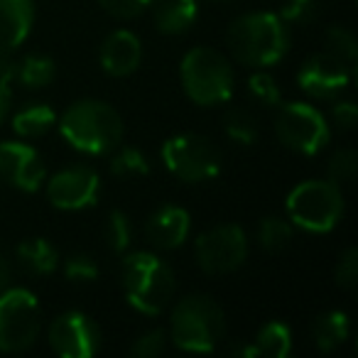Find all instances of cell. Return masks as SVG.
Returning a JSON list of instances; mask_svg holds the SVG:
<instances>
[{
  "label": "cell",
  "instance_id": "6da1fadb",
  "mask_svg": "<svg viewBox=\"0 0 358 358\" xmlns=\"http://www.w3.org/2000/svg\"><path fill=\"white\" fill-rule=\"evenodd\" d=\"M229 50L241 64L268 69L289 50V30L278 13H245L226 32Z\"/></svg>",
  "mask_w": 358,
  "mask_h": 358
},
{
  "label": "cell",
  "instance_id": "7a4b0ae2",
  "mask_svg": "<svg viewBox=\"0 0 358 358\" xmlns=\"http://www.w3.org/2000/svg\"><path fill=\"white\" fill-rule=\"evenodd\" d=\"M59 133L74 150L84 155H108L123 140V118L113 106L96 99L71 103L62 118H57Z\"/></svg>",
  "mask_w": 358,
  "mask_h": 358
},
{
  "label": "cell",
  "instance_id": "3957f363",
  "mask_svg": "<svg viewBox=\"0 0 358 358\" xmlns=\"http://www.w3.org/2000/svg\"><path fill=\"white\" fill-rule=\"evenodd\" d=\"M224 331V309L206 294H189L174 304L167 338L187 353H211L221 343Z\"/></svg>",
  "mask_w": 358,
  "mask_h": 358
},
{
  "label": "cell",
  "instance_id": "277c9868",
  "mask_svg": "<svg viewBox=\"0 0 358 358\" xmlns=\"http://www.w3.org/2000/svg\"><path fill=\"white\" fill-rule=\"evenodd\" d=\"M123 289L130 307L140 314L157 317L174 297V273L159 255L138 250L123 260Z\"/></svg>",
  "mask_w": 358,
  "mask_h": 358
},
{
  "label": "cell",
  "instance_id": "5b68a950",
  "mask_svg": "<svg viewBox=\"0 0 358 358\" xmlns=\"http://www.w3.org/2000/svg\"><path fill=\"white\" fill-rule=\"evenodd\" d=\"M182 86L196 106H219L231 101L236 76L231 62L214 47H194L179 64Z\"/></svg>",
  "mask_w": 358,
  "mask_h": 358
},
{
  "label": "cell",
  "instance_id": "8992f818",
  "mask_svg": "<svg viewBox=\"0 0 358 358\" xmlns=\"http://www.w3.org/2000/svg\"><path fill=\"white\" fill-rule=\"evenodd\" d=\"M287 219L307 234H329L343 216V192L331 179H307L287 194Z\"/></svg>",
  "mask_w": 358,
  "mask_h": 358
},
{
  "label": "cell",
  "instance_id": "52a82bcc",
  "mask_svg": "<svg viewBox=\"0 0 358 358\" xmlns=\"http://www.w3.org/2000/svg\"><path fill=\"white\" fill-rule=\"evenodd\" d=\"M162 162L187 185L209 182L221 172V152L209 138L196 133L172 135L162 145Z\"/></svg>",
  "mask_w": 358,
  "mask_h": 358
},
{
  "label": "cell",
  "instance_id": "ba28073f",
  "mask_svg": "<svg viewBox=\"0 0 358 358\" xmlns=\"http://www.w3.org/2000/svg\"><path fill=\"white\" fill-rule=\"evenodd\" d=\"M278 108L275 133L287 150L312 157L329 143L331 130L317 106L307 103V101H292V103H282Z\"/></svg>",
  "mask_w": 358,
  "mask_h": 358
},
{
  "label": "cell",
  "instance_id": "9c48e42d",
  "mask_svg": "<svg viewBox=\"0 0 358 358\" xmlns=\"http://www.w3.org/2000/svg\"><path fill=\"white\" fill-rule=\"evenodd\" d=\"M40 302L30 289L10 287L0 294V351H25L40 336Z\"/></svg>",
  "mask_w": 358,
  "mask_h": 358
},
{
  "label": "cell",
  "instance_id": "30bf717a",
  "mask_svg": "<svg viewBox=\"0 0 358 358\" xmlns=\"http://www.w3.org/2000/svg\"><path fill=\"white\" fill-rule=\"evenodd\" d=\"M196 265L209 275H226L238 270L248 258L245 231L236 224H221L204 231L194 241Z\"/></svg>",
  "mask_w": 358,
  "mask_h": 358
},
{
  "label": "cell",
  "instance_id": "8fae6325",
  "mask_svg": "<svg viewBox=\"0 0 358 358\" xmlns=\"http://www.w3.org/2000/svg\"><path fill=\"white\" fill-rule=\"evenodd\" d=\"M101 179L99 172L89 164H71L50 177L47 182V199L55 209L81 211L99 201Z\"/></svg>",
  "mask_w": 358,
  "mask_h": 358
},
{
  "label": "cell",
  "instance_id": "7c38bea8",
  "mask_svg": "<svg viewBox=\"0 0 358 358\" xmlns=\"http://www.w3.org/2000/svg\"><path fill=\"white\" fill-rule=\"evenodd\" d=\"M353 69L356 66L346 64L343 59H338L331 52H319L312 55L297 71V84L312 99H324L331 101L338 99V94L348 89L353 79Z\"/></svg>",
  "mask_w": 358,
  "mask_h": 358
},
{
  "label": "cell",
  "instance_id": "4fadbf2b",
  "mask_svg": "<svg viewBox=\"0 0 358 358\" xmlns=\"http://www.w3.org/2000/svg\"><path fill=\"white\" fill-rule=\"evenodd\" d=\"M50 346L62 358H91L101 348V329L84 312H64L50 324Z\"/></svg>",
  "mask_w": 358,
  "mask_h": 358
},
{
  "label": "cell",
  "instance_id": "5bb4252c",
  "mask_svg": "<svg viewBox=\"0 0 358 358\" xmlns=\"http://www.w3.org/2000/svg\"><path fill=\"white\" fill-rule=\"evenodd\" d=\"M0 177L20 192H37L47 179V167L42 155L22 140L0 143Z\"/></svg>",
  "mask_w": 358,
  "mask_h": 358
},
{
  "label": "cell",
  "instance_id": "9a60e30c",
  "mask_svg": "<svg viewBox=\"0 0 358 358\" xmlns=\"http://www.w3.org/2000/svg\"><path fill=\"white\" fill-rule=\"evenodd\" d=\"M35 22V0H0V64L27 40Z\"/></svg>",
  "mask_w": 358,
  "mask_h": 358
},
{
  "label": "cell",
  "instance_id": "2e32d148",
  "mask_svg": "<svg viewBox=\"0 0 358 358\" xmlns=\"http://www.w3.org/2000/svg\"><path fill=\"white\" fill-rule=\"evenodd\" d=\"M192 229L189 211L182 206L164 204L157 211H152V216L145 224V236H148L150 245L157 250H174L185 243Z\"/></svg>",
  "mask_w": 358,
  "mask_h": 358
},
{
  "label": "cell",
  "instance_id": "e0dca14e",
  "mask_svg": "<svg viewBox=\"0 0 358 358\" xmlns=\"http://www.w3.org/2000/svg\"><path fill=\"white\" fill-rule=\"evenodd\" d=\"M143 45L130 30H115L101 47V66L110 76H128L140 66Z\"/></svg>",
  "mask_w": 358,
  "mask_h": 358
},
{
  "label": "cell",
  "instance_id": "ac0fdd59",
  "mask_svg": "<svg viewBox=\"0 0 358 358\" xmlns=\"http://www.w3.org/2000/svg\"><path fill=\"white\" fill-rule=\"evenodd\" d=\"M155 25L164 35H182L196 22L199 6L196 0H152Z\"/></svg>",
  "mask_w": 358,
  "mask_h": 358
},
{
  "label": "cell",
  "instance_id": "d6986e66",
  "mask_svg": "<svg viewBox=\"0 0 358 358\" xmlns=\"http://www.w3.org/2000/svg\"><path fill=\"white\" fill-rule=\"evenodd\" d=\"M57 110L50 103H27L13 115V130H15L20 138L32 140V138H42L45 133H50L57 125Z\"/></svg>",
  "mask_w": 358,
  "mask_h": 358
},
{
  "label": "cell",
  "instance_id": "ffe728a7",
  "mask_svg": "<svg viewBox=\"0 0 358 358\" xmlns=\"http://www.w3.org/2000/svg\"><path fill=\"white\" fill-rule=\"evenodd\" d=\"M17 260L32 275H52L59 268V253L47 238H27L17 245Z\"/></svg>",
  "mask_w": 358,
  "mask_h": 358
},
{
  "label": "cell",
  "instance_id": "44dd1931",
  "mask_svg": "<svg viewBox=\"0 0 358 358\" xmlns=\"http://www.w3.org/2000/svg\"><path fill=\"white\" fill-rule=\"evenodd\" d=\"M348 331H351V324H348L346 312H338V309L324 312L314 322V343H317L319 351L331 353L346 341Z\"/></svg>",
  "mask_w": 358,
  "mask_h": 358
},
{
  "label": "cell",
  "instance_id": "7402d4cb",
  "mask_svg": "<svg viewBox=\"0 0 358 358\" xmlns=\"http://www.w3.org/2000/svg\"><path fill=\"white\" fill-rule=\"evenodd\" d=\"M13 74L27 89H42V86L52 84L57 66L45 55H25L20 62H13Z\"/></svg>",
  "mask_w": 358,
  "mask_h": 358
},
{
  "label": "cell",
  "instance_id": "603a6c76",
  "mask_svg": "<svg viewBox=\"0 0 358 358\" xmlns=\"http://www.w3.org/2000/svg\"><path fill=\"white\" fill-rule=\"evenodd\" d=\"M255 346H258L260 356L268 358H287L292 351V331L285 322H268L260 327L258 336H255Z\"/></svg>",
  "mask_w": 358,
  "mask_h": 358
},
{
  "label": "cell",
  "instance_id": "cb8c5ba5",
  "mask_svg": "<svg viewBox=\"0 0 358 358\" xmlns=\"http://www.w3.org/2000/svg\"><path fill=\"white\" fill-rule=\"evenodd\" d=\"M292 241V224L280 216H268L260 221L258 226V243L263 245L268 253H280L285 250Z\"/></svg>",
  "mask_w": 358,
  "mask_h": 358
},
{
  "label": "cell",
  "instance_id": "d4e9b609",
  "mask_svg": "<svg viewBox=\"0 0 358 358\" xmlns=\"http://www.w3.org/2000/svg\"><path fill=\"white\" fill-rule=\"evenodd\" d=\"M224 130L234 143L238 145H253L258 140V120L245 108H231L224 115Z\"/></svg>",
  "mask_w": 358,
  "mask_h": 358
},
{
  "label": "cell",
  "instance_id": "484cf974",
  "mask_svg": "<svg viewBox=\"0 0 358 358\" xmlns=\"http://www.w3.org/2000/svg\"><path fill=\"white\" fill-rule=\"evenodd\" d=\"M110 172L123 179L145 177V174H150V162L143 150L125 145V148H120L118 152L113 155V159H110Z\"/></svg>",
  "mask_w": 358,
  "mask_h": 358
},
{
  "label": "cell",
  "instance_id": "4316f807",
  "mask_svg": "<svg viewBox=\"0 0 358 358\" xmlns=\"http://www.w3.org/2000/svg\"><path fill=\"white\" fill-rule=\"evenodd\" d=\"M248 94H250V99H255L260 106H265V108H278V106L282 103V91H280L278 81L263 69L250 74Z\"/></svg>",
  "mask_w": 358,
  "mask_h": 358
},
{
  "label": "cell",
  "instance_id": "83f0119b",
  "mask_svg": "<svg viewBox=\"0 0 358 358\" xmlns=\"http://www.w3.org/2000/svg\"><path fill=\"white\" fill-rule=\"evenodd\" d=\"M356 172H358V155L353 152L351 148L336 150V152L331 155L327 174L334 185H338V187L351 185L353 179H356Z\"/></svg>",
  "mask_w": 358,
  "mask_h": 358
},
{
  "label": "cell",
  "instance_id": "f1b7e54d",
  "mask_svg": "<svg viewBox=\"0 0 358 358\" xmlns=\"http://www.w3.org/2000/svg\"><path fill=\"white\" fill-rule=\"evenodd\" d=\"M324 45H327V52L336 55L338 59H343L346 64L356 66V57H358V45H356V37L353 32H348L346 27H329L327 37H324Z\"/></svg>",
  "mask_w": 358,
  "mask_h": 358
},
{
  "label": "cell",
  "instance_id": "f546056e",
  "mask_svg": "<svg viewBox=\"0 0 358 358\" xmlns=\"http://www.w3.org/2000/svg\"><path fill=\"white\" fill-rule=\"evenodd\" d=\"M106 241H108L110 250L113 253H125L133 241V226H130V219L123 214V211L113 209L108 214V221H106Z\"/></svg>",
  "mask_w": 358,
  "mask_h": 358
},
{
  "label": "cell",
  "instance_id": "4dcf8cb0",
  "mask_svg": "<svg viewBox=\"0 0 358 358\" xmlns=\"http://www.w3.org/2000/svg\"><path fill=\"white\" fill-rule=\"evenodd\" d=\"M319 3L317 0H285L278 15L285 25H309L317 17Z\"/></svg>",
  "mask_w": 358,
  "mask_h": 358
},
{
  "label": "cell",
  "instance_id": "1f68e13d",
  "mask_svg": "<svg viewBox=\"0 0 358 358\" xmlns=\"http://www.w3.org/2000/svg\"><path fill=\"white\" fill-rule=\"evenodd\" d=\"M167 346V331L164 329H150V331L140 334L130 346V353L135 358H155L164 351Z\"/></svg>",
  "mask_w": 358,
  "mask_h": 358
},
{
  "label": "cell",
  "instance_id": "d6a6232c",
  "mask_svg": "<svg viewBox=\"0 0 358 358\" xmlns=\"http://www.w3.org/2000/svg\"><path fill=\"white\" fill-rule=\"evenodd\" d=\"M64 275L71 282H94L99 278V265L91 255L76 253L71 258H66L64 263Z\"/></svg>",
  "mask_w": 358,
  "mask_h": 358
},
{
  "label": "cell",
  "instance_id": "836d02e7",
  "mask_svg": "<svg viewBox=\"0 0 358 358\" xmlns=\"http://www.w3.org/2000/svg\"><path fill=\"white\" fill-rule=\"evenodd\" d=\"M103 6L106 13H110L113 17H120V20H133L138 17L145 8H150L152 0H99Z\"/></svg>",
  "mask_w": 358,
  "mask_h": 358
},
{
  "label": "cell",
  "instance_id": "e575fe53",
  "mask_svg": "<svg viewBox=\"0 0 358 358\" xmlns=\"http://www.w3.org/2000/svg\"><path fill=\"white\" fill-rule=\"evenodd\" d=\"M356 280H358V250L346 248L336 263V282L341 285V287L351 289L353 285H356Z\"/></svg>",
  "mask_w": 358,
  "mask_h": 358
},
{
  "label": "cell",
  "instance_id": "d590c367",
  "mask_svg": "<svg viewBox=\"0 0 358 358\" xmlns=\"http://www.w3.org/2000/svg\"><path fill=\"white\" fill-rule=\"evenodd\" d=\"M13 81H15V74H13V62L8 59V62L0 64V123L8 118V113H10Z\"/></svg>",
  "mask_w": 358,
  "mask_h": 358
},
{
  "label": "cell",
  "instance_id": "8d00e7d4",
  "mask_svg": "<svg viewBox=\"0 0 358 358\" xmlns=\"http://www.w3.org/2000/svg\"><path fill=\"white\" fill-rule=\"evenodd\" d=\"M331 120L338 130H351L358 123V106L348 99H341L331 106Z\"/></svg>",
  "mask_w": 358,
  "mask_h": 358
},
{
  "label": "cell",
  "instance_id": "74e56055",
  "mask_svg": "<svg viewBox=\"0 0 358 358\" xmlns=\"http://www.w3.org/2000/svg\"><path fill=\"white\" fill-rule=\"evenodd\" d=\"M8 278H10V268H8V263H6V258L0 255V287L8 282Z\"/></svg>",
  "mask_w": 358,
  "mask_h": 358
}]
</instances>
